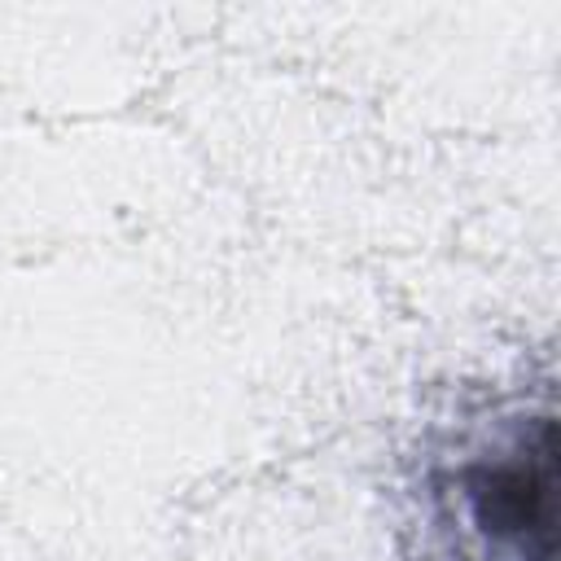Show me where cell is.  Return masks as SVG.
Instances as JSON below:
<instances>
[{
    "mask_svg": "<svg viewBox=\"0 0 561 561\" xmlns=\"http://www.w3.org/2000/svg\"><path fill=\"white\" fill-rule=\"evenodd\" d=\"M443 522L465 561H557V421L526 408L460 447L438 478Z\"/></svg>",
    "mask_w": 561,
    "mask_h": 561,
    "instance_id": "cell-1",
    "label": "cell"
}]
</instances>
